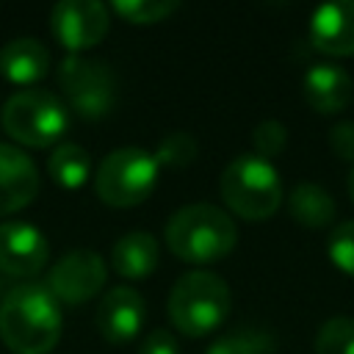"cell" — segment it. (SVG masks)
Returning a JSON list of instances; mask_svg holds the SVG:
<instances>
[{
	"label": "cell",
	"mask_w": 354,
	"mask_h": 354,
	"mask_svg": "<svg viewBox=\"0 0 354 354\" xmlns=\"http://www.w3.org/2000/svg\"><path fill=\"white\" fill-rule=\"evenodd\" d=\"M61 326V304L44 282H22L0 299V337L14 354L53 351Z\"/></svg>",
	"instance_id": "1"
},
{
	"label": "cell",
	"mask_w": 354,
	"mask_h": 354,
	"mask_svg": "<svg viewBox=\"0 0 354 354\" xmlns=\"http://www.w3.org/2000/svg\"><path fill=\"white\" fill-rule=\"evenodd\" d=\"M301 94H304V100L313 111L340 113L354 100V80L343 66H337L332 61H321V64H313L304 72Z\"/></svg>",
	"instance_id": "14"
},
{
	"label": "cell",
	"mask_w": 354,
	"mask_h": 354,
	"mask_svg": "<svg viewBox=\"0 0 354 354\" xmlns=\"http://www.w3.org/2000/svg\"><path fill=\"white\" fill-rule=\"evenodd\" d=\"M0 119L6 133L28 147H50L64 136L69 124L66 105L44 88H22L11 94L3 105Z\"/></svg>",
	"instance_id": "5"
},
{
	"label": "cell",
	"mask_w": 354,
	"mask_h": 354,
	"mask_svg": "<svg viewBox=\"0 0 354 354\" xmlns=\"http://www.w3.org/2000/svg\"><path fill=\"white\" fill-rule=\"evenodd\" d=\"M147 318V304L136 288L113 285L97 307V329L111 343L133 340Z\"/></svg>",
	"instance_id": "11"
},
{
	"label": "cell",
	"mask_w": 354,
	"mask_h": 354,
	"mask_svg": "<svg viewBox=\"0 0 354 354\" xmlns=\"http://www.w3.org/2000/svg\"><path fill=\"white\" fill-rule=\"evenodd\" d=\"M47 171L61 188H80L91 171V155L80 144L64 141L53 149V155L47 160Z\"/></svg>",
	"instance_id": "18"
},
{
	"label": "cell",
	"mask_w": 354,
	"mask_h": 354,
	"mask_svg": "<svg viewBox=\"0 0 354 354\" xmlns=\"http://www.w3.org/2000/svg\"><path fill=\"white\" fill-rule=\"evenodd\" d=\"M180 8L177 0H116L113 3V11L127 19V22H136V25H152V22H160L166 19L169 14H174Z\"/></svg>",
	"instance_id": "22"
},
{
	"label": "cell",
	"mask_w": 354,
	"mask_h": 354,
	"mask_svg": "<svg viewBox=\"0 0 354 354\" xmlns=\"http://www.w3.org/2000/svg\"><path fill=\"white\" fill-rule=\"evenodd\" d=\"M196 152H199V144L188 130H171L158 141L155 160H158V166L163 163L169 169H183L196 158Z\"/></svg>",
	"instance_id": "21"
},
{
	"label": "cell",
	"mask_w": 354,
	"mask_h": 354,
	"mask_svg": "<svg viewBox=\"0 0 354 354\" xmlns=\"http://www.w3.org/2000/svg\"><path fill=\"white\" fill-rule=\"evenodd\" d=\"M50 257L47 235L30 221H0V271L17 279L36 277Z\"/></svg>",
	"instance_id": "10"
},
{
	"label": "cell",
	"mask_w": 354,
	"mask_h": 354,
	"mask_svg": "<svg viewBox=\"0 0 354 354\" xmlns=\"http://www.w3.org/2000/svg\"><path fill=\"white\" fill-rule=\"evenodd\" d=\"M329 147L340 160L354 163V122L343 119L329 130Z\"/></svg>",
	"instance_id": "25"
},
{
	"label": "cell",
	"mask_w": 354,
	"mask_h": 354,
	"mask_svg": "<svg viewBox=\"0 0 354 354\" xmlns=\"http://www.w3.org/2000/svg\"><path fill=\"white\" fill-rule=\"evenodd\" d=\"M39 194V169L14 144L0 141V216L17 213Z\"/></svg>",
	"instance_id": "12"
},
{
	"label": "cell",
	"mask_w": 354,
	"mask_h": 354,
	"mask_svg": "<svg viewBox=\"0 0 354 354\" xmlns=\"http://www.w3.org/2000/svg\"><path fill=\"white\" fill-rule=\"evenodd\" d=\"M288 210H290L293 221L307 227V230H324L337 216L332 194L326 188H321L318 183H299V185H293L290 194H288Z\"/></svg>",
	"instance_id": "17"
},
{
	"label": "cell",
	"mask_w": 354,
	"mask_h": 354,
	"mask_svg": "<svg viewBox=\"0 0 354 354\" xmlns=\"http://www.w3.org/2000/svg\"><path fill=\"white\" fill-rule=\"evenodd\" d=\"M277 340L266 329H235L216 337L205 354H274Z\"/></svg>",
	"instance_id": "19"
},
{
	"label": "cell",
	"mask_w": 354,
	"mask_h": 354,
	"mask_svg": "<svg viewBox=\"0 0 354 354\" xmlns=\"http://www.w3.org/2000/svg\"><path fill=\"white\" fill-rule=\"evenodd\" d=\"M252 144H254V155L271 160V158L282 155V149L288 144V127L277 119H266L252 130Z\"/></svg>",
	"instance_id": "24"
},
{
	"label": "cell",
	"mask_w": 354,
	"mask_h": 354,
	"mask_svg": "<svg viewBox=\"0 0 354 354\" xmlns=\"http://www.w3.org/2000/svg\"><path fill=\"white\" fill-rule=\"evenodd\" d=\"M138 354H180V346H177L174 332H169L166 326H158L144 337Z\"/></svg>",
	"instance_id": "26"
},
{
	"label": "cell",
	"mask_w": 354,
	"mask_h": 354,
	"mask_svg": "<svg viewBox=\"0 0 354 354\" xmlns=\"http://www.w3.org/2000/svg\"><path fill=\"white\" fill-rule=\"evenodd\" d=\"M315 354H354V318L335 315L315 335Z\"/></svg>",
	"instance_id": "20"
},
{
	"label": "cell",
	"mask_w": 354,
	"mask_h": 354,
	"mask_svg": "<svg viewBox=\"0 0 354 354\" xmlns=\"http://www.w3.org/2000/svg\"><path fill=\"white\" fill-rule=\"evenodd\" d=\"M310 41L326 55H354V0L318 6L310 17Z\"/></svg>",
	"instance_id": "13"
},
{
	"label": "cell",
	"mask_w": 354,
	"mask_h": 354,
	"mask_svg": "<svg viewBox=\"0 0 354 354\" xmlns=\"http://www.w3.org/2000/svg\"><path fill=\"white\" fill-rule=\"evenodd\" d=\"M238 227L216 205L194 202L174 210L166 221V243L185 263H216L235 249Z\"/></svg>",
	"instance_id": "2"
},
{
	"label": "cell",
	"mask_w": 354,
	"mask_h": 354,
	"mask_svg": "<svg viewBox=\"0 0 354 354\" xmlns=\"http://www.w3.org/2000/svg\"><path fill=\"white\" fill-rule=\"evenodd\" d=\"M58 86L72 111H77L83 119H102L116 102L113 69L105 61L83 53H69L58 64Z\"/></svg>",
	"instance_id": "7"
},
{
	"label": "cell",
	"mask_w": 354,
	"mask_h": 354,
	"mask_svg": "<svg viewBox=\"0 0 354 354\" xmlns=\"http://www.w3.org/2000/svg\"><path fill=\"white\" fill-rule=\"evenodd\" d=\"M326 254H329V260H332L343 274L354 277V218L337 224V227L329 232Z\"/></svg>",
	"instance_id": "23"
},
{
	"label": "cell",
	"mask_w": 354,
	"mask_h": 354,
	"mask_svg": "<svg viewBox=\"0 0 354 354\" xmlns=\"http://www.w3.org/2000/svg\"><path fill=\"white\" fill-rule=\"evenodd\" d=\"M108 25V8L100 0H61L50 14V28L69 53H83L100 44Z\"/></svg>",
	"instance_id": "9"
},
{
	"label": "cell",
	"mask_w": 354,
	"mask_h": 354,
	"mask_svg": "<svg viewBox=\"0 0 354 354\" xmlns=\"http://www.w3.org/2000/svg\"><path fill=\"white\" fill-rule=\"evenodd\" d=\"M158 241L155 235L144 232V230H133V232H124L113 249H111V268L122 277H130V279H141L147 274L155 271L158 266Z\"/></svg>",
	"instance_id": "16"
},
{
	"label": "cell",
	"mask_w": 354,
	"mask_h": 354,
	"mask_svg": "<svg viewBox=\"0 0 354 354\" xmlns=\"http://www.w3.org/2000/svg\"><path fill=\"white\" fill-rule=\"evenodd\" d=\"M158 185V160L141 147H119L108 152L97 169L94 188L105 205L133 207Z\"/></svg>",
	"instance_id": "6"
},
{
	"label": "cell",
	"mask_w": 354,
	"mask_h": 354,
	"mask_svg": "<svg viewBox=\"0 0 354 354\" xmlns=\"http://www.w3.org/2000/svg\"><path fill=\"white\" fill-rule=\"evenodd\" d=\"M348 196L354 202V166H351V174H348Z\"/></svg>",
	"instance_id": "27"
},
{
	"label": "cell",
	"mask_w": 354,
	"mask_h": 354,
	"mask_svg": "<svg viewBox=\"0 0 354 354\" xmlns=\"http://www.w3.org/2000/svg\"><path fill=\"white\" fill-rule=\"evenodd\" d=\"M218 191L227 207L246 221H263L282 205L279 171L271 160L254 152H243L227 163L218 180Z\"/></svg>",
	"instance_id": "3"
},
{
	"label": "cell",
	"mask_w": 354,
	"mask_h": 354,
	"mask_svg": "<svg viewBox=\"0 0 354 354\" xmlns=\"http://www.w3.org/2000/svg\"><path fill=\"white\" fill-rule=\"evenodd\" d=\"M50 53L33 36H17L0 47V75L11 83H36L47 75Z\"/></svg>",
	"instance_id": "15"
},
{
	"label": "cell",
	"mask_w": 354,
	"mask_h": 354,
	"mask_svg": "<svg viewBox=\"0 0 354 354\" xmlns=\"http://www.w3.org/2000/svg\"><path fill=\"white\" fill-rule=\"evenodd\" d=\"M108 279V266L94 249H72L55 260L47 274V288L58 304H83L94 299Z\"/></svg>",
	"instance_id": "8"
},
{
	"label": "cell",
	"mask_w": 354,
	"mask_h": 354,
	"mask_svg": "<svg viewBox=\"0 0 354 354\" xmlns=\"http://www.w3.org/2000/svg\"><path fill=\"white\" fill-rule=\"evenodd\" d=\"M232 296L227 282L213 271H188L183 274L169 293V321L177 332L188 337H199L207 332H216L227 313H230Z\"/></svg>",
	"instance_id": "4"
}]
</instances>
